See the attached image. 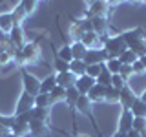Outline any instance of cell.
<instances>
[{"label": "cell", "mask_w": 146, "mask_h": 137, "mask_svg": "<svg viewBox=\"0 0 146 137\" xmlns=\"http://www.w3.org/2000/svg\"><path fill=\"white\" fill-rule=\"evenodd\" d=\"M70 33H71L73 42H80V39H82V35H84V31H82V27H80L79 22H73V26H71Z\"/></svg>", "instance_id": "4dcf8cb0"}, {"label": "cell", "mask_w": 146, "mask_h": 137, "mask_svg": "<svg viewBox=\"0 0 146 137\" xmlns=\"http://www.w3.org/2000/svg\"><path fill=\"white\" fill-rule=\"evenodd\" d=\"M70 71L73 73V75H77V77H82L86 73V64H84V61H77V59H73V61L70 62Z\"/></svg>", "instance_id": "d6986e66"}, {"label": "cell", "mask_w": 146, "mask_h": 137, "mask_svg": "<svg viewBox=\"0 0 146 137\" xmlns=\"http://www.w3.org/2000/svg\"><path fill=\"white\" fill-rule=\"evenodd\" d=\"M126 137H141V132H137V130H133V128H131V130L126 132Z\"/></svg>", "instance_id": "f6af8a7d"}, {"label": "cell", "mask_w": 146, "mask_h": 137, "mask_svg": "<svg viewBox=\"0 0 146 137\" xmlns=\"http://www.w3.org/2000/svg\"><path fill=\"white\" fill-rule=\"evenodd\" d=\"M80 42L86 46V48H93V44L97 42V33L95 31H90V33H84L80 39Z\"/></svg>", "instance_id": "1f68e13d"}, {"label": "cell", "mask_w": 146, "mask_h": 137, "mask_svg": "<svg viewBox=\"0 0 146 137\" xmlns=\"http://www.w3.org/2000/svg\"><path fill=\"white\" fill-rule=\"evenodd\" d=\"M29 134L33 137H46V135H48L46 122L38 121V119H31V121H29Z\"/></svg>", "instance_id": "ba28073f"}, {"label": "cell", "mask_w": 146, "mask_h": 137, "mask_svg": "<svg viewBox=\"0 0 146 137\" xmlns=\"http://www.w3.org/2000/svg\"><path fill=\"white\" fill-rule=\"evenodd\" d=\"M77 82V75H73L71 71H64V73H57V84L62 88H73Z\"/></svg>", "instance_id": "9c48e42d"}, {"label": "cell", "mask_w": 146, "mask_h": 137, "mask_svg": "<svg viewBox=\"0 0 146 137\" xmlns=\"http://www.w3.org/2000/svg\"><path fill=\"white\" fill-rule=\"evenodd\" d=\"M104 91H106V86L99 84V82H95V86L88 91V99L90 100H104Z\"/></svg>", "instance_id": "4fadbf2b"}, {"label": "cell", "mask_w": 146, "mask_h": 137, "mask_svg": "<svg viewBox=\"0 0 146 137\" xmlns=\"http://www.w3.org/2000/svg\"><path fill=\"white\" fill-rule=\"evenodd\" d=\"M135 93L133 91H131L130 88H128V86H124V88L121 90V97H119V102L122 104V108L124 110H130L131 108V104L135 102Z\"/></svg>", "instance_id": "30bf717a"}, {"label": "cell", "mask_w": 146, "mask_h": 137, "mask_svg": "<svg viewBox=\"0 0 146 137\" xmlns=\"http://www.w3.org/2000/svg\"><path fill=\"white\" fill-rule=\"evenodd\" d=\"M2 137H18V135H15V134H11V132H7V134H4Z\"/></svg>", "instance_id": "c3c4849f"}, {"label": "cell", "mask_w": 146, "mask_h": 137, "mask_svg": "<svg viewBox=\"0 0 146 137\" xmlns=\"http://www.w3.org/2000/svg\"><path fill=\"white\" fill-rule=\"evenodd\" d=\"M55 70H57V73H64V71H70V62L62 61V59H55Z\"/></svg>", "instance_id": "f35d334b"}, {"label": "cell", "mask_w": 146, "mask_h": 137, "mask_svg": "<svg viewBox=\"0 0 146 137\" xmlns=\"http://www.w3.org/2000/svg\"><path fill=\"white\" fill-rule=\"evenodd\" d=\"M11 134H15L18 137L29 134V124H24V122H15V124L11 126Z\"/></svg>", "instance_id": "4316f807"}, {"label": "cell", "mask_w": 146, "mask_h": 137, "mask_svg": "<svg viewBox=\"0 0 146 137\" xmlns=\"http://www.w3.org/2000/svg\"><path fill=\"white\" fill-rule=\"evenodd\" d=\"M131 68H133V73H141V71H144V68H143V64H141L139 59H137V61L131 64Z\"/></svg>", "instance_id": "ee69618b"}, {"label": "cell", "mask_w": 146, "mask_h": 137, "mask_svg": "<svg viewBox=\"0 0 146 137\" xmlns=\"http://www.w3.org/2000/svg\"><path fill=\"white\" fill-rule=\"evenodd\" d=\"M48 117H49V110L48 108H33V119L48 122Z\"/></svg>", "instance_id": "d6a6232c"}, {"label": "cell", "mask_w": 146, "mask_h": 137, "mask_svg": "<svg viewBox=\"0 0 146 137\" xmlns=\"http://www.w3.org/2000/svg\"><path fill=\"white\" fill-rule=\"evenodd\" d=\"M131 128L143 134V132L146 130V117H133V122H131Z\"/></svg>", "instance_id": "d590c367"}, {"label": "cell", "mask_w": 146, "mask_h": 137, "mask_svg": "<svg viewBox=\"0 0 146 137\" xmlns=\"http://www.w3.org/2000/svg\"><path fill=\"white\" fill-rule=\"evenodd\" d=\"M70 137H77V135H70Z\"/></svg>", "instance_id": "11a10c76"}, {"label": "cell", "mask_w": 146, "mask_h": 137, "mask_svg": "<svg viewBox=\"0 0 146 137\" xmlns=\"http://www.w3.org/2000/svg\"><path fill=\"white\" fill-rule=\"evenodd\" d=\"M20 49H22V59H24V62H35L36 59H38V46H36V42L24 44Z\"/></svg>", "instance_id": "52a82bcc"}, {"label": "cell", "mask_w": 146, "mask_h": 137, "mask_svg": "<svg viewBox=\"0 0 146 137\" xmlns=\"http://www.w3.org/2000/svg\"><path fill=\"white\" fill-rule=\"evenodd\" d=\"M75 108L79 110L80 113H84V115H90V108H91V100L88 99V95H80L79 100H77Z\"/></svg>", "instance_id": "ac0fdd59"}, {"label": "cell", "mask_w": 146, "mask_h": 137, "mask_svg": "<svg viewBox=\"0 0 146 137\" xmlns=\"http://www.w3.org/2000/svg\"><path fill=\"white\" fill-rule=\"evenodd\" d=\"M11 59H13V55L9 51H0V64H9Z\"/></svg>", "instance_id": "7bdbcfd3"}, {"label": "cell", "mask_w": 146, "mask_h": 137, "mask_svg": "<svg viewBox=\"0 0 146 137\" xmlns=\"http://www.w3.org/2000/svg\"><path fill=\"white\" fill-rule=\"evenodd\" d=\"M49 99H51V102H57V100H66V88H62V86H55V88L49 91Z\"/></svg>", "instance_id": "603a6c76"}, {"label": "cell", "mask_w": 146, "mask_h": 137, "mask_svg": "<svg viewBox=\"0 0 146 137\" xmlns=\"http://www.w3.org/2000/svg\"><path fill=\"white\" fill-rule=\"evenodd\" d=\"M91 24H93V31L97 35L106 33L108 24H106V18H104V17H93V18H91Z\"/></svg>", "instance_id": "e0dca14e"}, {"label": "cell", "mask_w": 146, "mask_h": 137, "mask_svg": "<svg viewBox=\"0 0 146 137\" xmlns=\"http://www.w3.org/2000/svg\"><path fill=\"white\" fill-rule=\"evenodd\" d=\"M95 82H97V80H95L93 77H90V75H86V73H84L82 77H77L75 88L79 90V93H80V95H88V91L95 86Z\"/></svg>", "instance_id": "5b68a950"}, {"label": "cell", "mask_w": 146, "mask_h": 137, "mask_svg": "<svg viewBox=\"0 0 146 137\" xmlns=\"http://www.w3.org/2000/svg\"><path fill=\"white\" fill-rule=\"evenodd\" d=\"M139 61H141V64H143V68L146 70V55H143V57H139Z\"/></svg>", "instance_id": "bcb514c9"}, {"label": "cell", "mask_w": 146, "mask_h": 137, "mask_svg": "<svg viewBox=\"0 0 146 137\" xmlns=\"http://www.w3.org/2000/svg\"><path fill=\"white\" fill-rule=\"evenodd\" d=\"M110 2H119V0H108V4H110Z\"/></svg>", "instance_id": "f5cc1de1"}, {"label": "cell", "mask_w": 146, "mask_h": 137, "mask_svg": "<svg viewBox=\"0 0 146 137\" xmlns=\"http://www.w3.org/2000/svg\"><path fill=\"white\" fill-rule=\"evenodd\" d=\"M130 112L133 113V117H146V102H144L143 99L137 97V99H135V102L131 104Z\"/></svg>", "instance_id": "5bb4252c"}, {"label": "cell", "mask_w": 146, "mask_h": 137, "mask_svg": "<svg viewBox=\"0 0 146 137\" xmlns=\"http://www.w3.org/2000/svg\"><path fill=\"white\" fill-rule=\"evenodd\" d=\"M36 2L38 0H20V7L26 11V15H31L36 7Z\"/></svg>", "instance_id": "836d02e7"}, {"label": "cell", "mask_w": 146, "mask_h": 137, "mask_svg": "<svg viewBox=\"0 0 146 137\" xmlns=\"http://www.w3.org/2000/svg\"><path fill=\"white\" fill-rule=\"evenodd\" d=\"M13 27H15V24H13L11 13H2V15H0V31H4V33H9Z\"/></svg>", "instance_id": "2e32d148"}, {"label": "cell", "mask_w": 146, "mask_h": 137, "mask_svg": "<svg viewBox=\"0 0 146 137\" xmlns=\"http://www.w3.org/2000/svg\"><path fill=\"white\" fill-rule=\"evenodd\" d=\"M79 97H80V93H79V90L73 86V88H68L66 90V102L70 104V106L73 108L77 104V100H79Z\"/></svg>", "instance_id": "d4e9b609"}, {"label": "cell", "mask_w": 146, "mask_h": 137, "mask_svg": "<svg viewBox=\"0 0 146 137\" xmlns=\"http://www.w3.org/2000/svg\"><path fill=\"white\" fill-rule=\"evenodd\" d=\"M131 122H133V113L130 110H124L121 115V121H119V130L126 134L128 130H131Z\"/></svg>", "instance_id": "7c38bea8"}, {"label": "cell", "mask_w": 146, "mask_h": 137, "mask_svg": "<svg viewBox=\"0 0 146 137\" xmlns=\"http://www.w3.org/2000/svg\"><path fill=\"white\" fill-rule=\"evenodd\" d=\"M141 137H146V130H144V132H143V134H141Z\"/></svg>", "instance_id": "816d5d0a"}, {"label": "cell", "mask_w": 146, "mask_h": 137, "mask_svg": "<svg viewBox=\"0 0 146 137\" xmlns=\"http://www.w3.org/2000/svg\"><path fill=\"white\" fill-rule=\"evenodd\" d=\"M79 137H88V135H79Z\"/></svg>", "instance_id": "db71d44e"}, {"label": "cell", "mask_w": 146, "mask_h": 137, "mask_svg": "<svg viewBox=\"0 0 146 137\" xmlns=\"http://www.w3.org/2000/svg\"><path fill=\"white\" fill-rule=\"evenodd\" d=\"M86 51H88V48H86L82 42H73L71 44V55H73V59H77V61H82Z\"/></svg>", "instance_id": "ffe728a7"}, {"label": "cell", "mask_w": 146, "mask_h": 137, "mask_svg": "<svg viewBox=\"0 0 146 137\" xmlns=\"http://www.w3.org/2000/svg\"><path fill=\"white\" fill-rule=\"evenodd\" d=\"M106 68H108V71L111 73V75H115V73H119L121 71V68H122V62L119 61V59H108L106 62Z\"/></svg>", "instance_id": "484cf974"}, {"label": "cell", "mask_w": 146, "mask_h": 137, "mask_svg": "<svg viewBox=\"0 0 146 137\" xmlns=\"http://www.w3.org/2000/svg\"><path fill=\"white\" fill-rule=\"evenodd\" d=\"M9 40H11V44L18 49L24 46V31H22V26H15L9 31Z\"/></svg>", "instance_id": "8fae6325"}, {"label": "cell", "mask_w": 146, "mask_h": 137, "mask_svg": "<svg viewBox=\"0 0 146 137\" xmlns=\"http://www.w3.org/2000/svg\"><path fill=\"white\" fill-rule=\"evenodd\" d=\"M137 59H139V57H137L131 49H126V51H122L121 55H119V61H121L122 64H133Z\"/></svg>", "instance_id": "83f0119b"}, {"label": "cell", "mask_w": 146, "mask_h": 137, "mask_svg": "<svg viewBox=\"0 0 146 137\" xmlns=\"http://www.w3.org/2000/svg\"><path fill=\"white\" fill-rule=\"evenodd\" d=\"M143 2H146V0H143Z\"/></svg>", "instance_id": "9f6ffc18"}, {"label": "cell", "mask_w": 146, "mask_h": 137, "mask_svg": "<svg viewBox=\"0 0 146 137\" xmlns=\"http://www.w3.org/2000/svg\"><path fill=\"white\" fill-rule=\"evenodd\" d=\"M108 0H97V2H93L90 6V9H88V18H93V17H104L106 15V11H108Z\"/></svg>", "instance_id": "8992f818"}, {"label": "cell", "mask_w": 146, "mask_h": 137, "mask_svg": "<svg viewBox=\"0 0 146 137\" xmlns=\"http://www.w3.org/2000/svg\"><path fill=\"white\" fill-rule=\"evenodd\" d=\"M4 134H7V128H4L2 124H0V137H2Z\"/></svg>", "instance_id": "7dc6e473"}, {"label": "cell", "mask_w": 146, "mask_h": 137, "mask_svg": "<svg viewBox=\"0 0 146 137\" xmlns=\"http://www.w3.org/2000/svg\"><path fill=\"white\" fill-rule=\"evenodd\" d=\"M11 17H13V24H15V26H20L22 20L26 18V11H24L20 6H17L15 11H11Z\"/></svg>", "instance_id": "f1b7e54d"}, {"label": "cell", "mask_w": 146, "mask_h": 137, "mask_svg": "<svg viewBox=\"0 0 146 137\" xmlns=\"http://www.w3.org/2000/svg\"><path fill=\"white\" fill-rule=\"evenodd\" d=\"M31 119H33V110H29V112H24V113H18V115H15V122H24V124H29Z\"/></svg>", "instance_id": "74e56055"}, {"label": "cell", "mask_w": 146, "mask_h": 137, "mask_svg": "<svg viewBox=\"0 0 146 137\" xmlns=\"http://www.w3.org/2000/svg\"><path fill=\"white\" fill-rule=\"evenodd\" d=\"M55 86H57V77H53V75L46 77V79L40 82V93H49Z\"/></svg>", "instance_id": "44dd1931"}, {"label": "cell", "mask_w": 146, "mask_h": 137, "mask_svg": "<svg viewBox=\"0 0 146 137\" xmlns=\"http://www.w3.org/2000/svg\"><path fill=\"white\" fill-rule=\"evenodd\" d=\"M119 97H121V90L113 88V86H106V91H104V100H110V102H119Z\"/></svg>", "instance_id": "cb8c5ba5"}, {"label": "cell", "mask_w": 146, "mask_h": 137, "mask_svg": "<svg viewBox=\"0 0 146 137\" xmlns=\"http://www.w3.org/2000/svg\"><path fill=\"white\" fill-rule=\"evenodd\" d=\"M58 59H62V61H66V62H71L73 61L71 46H62V48L58 49Z\"/></svg>", "instance_id": "e575fe53"}, {"label": "cell", "mask_w": 146, "mask_h": 137, "mask_svg": "<svg viewBox=\"0 0 146 137\" xmlns=\"http://www.w3.org/2000/svg\"><path fill=\"white\" fill-rule=\"evenodd\" d=\"M111 86H113V88H117V90H122L126 86V80L122 79L119 73H115V75H111Z\"/></svg>", "instance_id": "ab89813d"}, {"label": "cell", "mask_w": 146, "mask_h": 137, "mask_svg": "<svg viewBox=\"0 0 146 137\" xmlns=\"http://www.w3.org/2000/svg\"><path fill=\"white\" fill-rule=\"evenodd\" d=\"M128 49V44L126 40L122 39V35H117V37H110L108 42L104 44V51L108 53V59H119V55L122 51Z\"/></svg>", "instance_id": "6da1fadb"}, {"label": "cell", "mask_w": 146, "mask_h": 137, "mask_svg": "<svg viewBox=\"0 0 146 137\" xmlns=\"http://www.w3.org/2000/svg\"><path fill=\"white\" fill-rule=\"evenodd\" d=\"M79 24H80V27H82V31H84V33H90V31H93L91 18H86V20H79Z\"/></svg>", "instance_id": "b9f144b4"}, {"label": "cell", "mask_w": 146, "mask_h": 137, "mask_svg": "<svg viewBox=\"0 0 146 137\" xmlns=\"http://www.w3.org/2000/svg\"><path fill=\"white\" fill-rule=\"evenodd\" d=\"M119 75H121L124 80L130 79V77L133 75V68H131V64H122V68H121V71H119Z\"/></svg>", "instance_id": "60d3db41"}, {"label": "cell", "mask_w": 146, "mask_h": 137, "mask_svg": "<svg viewBox=\"0 0 146 137\" xmlns=\"http://www.w3.org/2000/svg\"><path fill=\"white\" fill-rule=\"evenodd\" d=\"M99 82V84H102V86H111V73L108 71V68H106V64H102V70H100L99 73V77L95 79Z\"/></svg>", "instance_id": "7402d4cb"}, {"label": "cell", "mask_w": 146, "mask_h": 137, "mask_svg": "<svg viewBox=\"0 0 146 137\" xmlns=\"http://www.w3.org/2000/svg\"><path fill=\"white\" fill-rule=\"evenodd\" d=\"M51 102L49 93H38L35 97V108H48V104Z\"/></svg>", "instance_id": "f546056e"}, {"label": "cell", "mask_w": 146, "mask_h": 137, "mask_svg": "<svg viewBox=\"0 0 146 137\" xmlns=\"http://www.w3.org/2000/svg\"><path fill=\"white\" fill-rule=\"evenodd\" d=\"M22 79H24V91H27L29 95L36 97V95L40 93V82H38V79H35L33 75H29V73L24 71V70H22Z\"/></svg>", "instance_id": "3957f363"}, {"label": "cell", "mask_w": 146, "mask_h": 137, "mask_svg": "<svg viewBox=\"0 0 146 137\" xmlns=\"http://www.w3.org/2000/svg\"><path fill=\"white\" fill-rule=\"evenodd\" d=\"M104 64V62H102ZM102 64H90V66H86V75L93 77V79H97L100 70H102Z\"/></svg>", "instance_id": "8d00e7d4"}, {"label": "cell", "mask_w": 146, "mask_h": 137, "mask_svg": "<svg viewBox=\"0 0 146 137\" xmlns=\"http://www.w3.org/2000/svg\"><path fill=\"white\" fill-rule=\"evenodd\" d=\"M84 2L88 4V6H91V4H93V2H97V0H84Z\"/></svg>", "instance_id": "681fc988"}, {"label": "cell", "mask_w": 146, "mask_h": 137, "mask_svg": "<svg viewBox=\"0 0 146 137\" xmlns=\"http://www.w3.org/2000/svg\"><path fill=\"white\" fill-rule=\"evenodd\" d=\"M35 108V97L33 95H29L27 91L20 95V99H18L17 102V115L18 113H24V112H29V110Z\"/></svg>", "instance_id": "277c9868"}, {"label": "cell", "mask_w": 146, "mask_h": 137, "mask_svg": "<svg viewBox=\"0 0 146 137\" xmlns=\"http://www.w3.org/2000/svg\"><path fill=\"white\" fill-rule=\"evenodd\" d=\"M122 39H124L126 44L130 46V44L137 42V40H143L144 35H143V29H141V27H137V29H133V31H126V33H122Z\"/></svg>", "instance_id": "9a60e30c"}, {"label": "cell", "mask_w": 146, "mask_h": 137, "mask_svg": "<svg viewBox=\"0 0 146 137\" xmlns=\"http://www.w3.org/2000/svg\"><path fill=\"white\" fill-rule=\"evenodd\" d=\"M84 64L90 66V64H102L108 61V53L104 49H93V48H88V51L84 55Z\"/></svg>", "instance_id": "7a4b0ae2"}, {"label": "cell", "mask_w": 146, "mask_h": 137, "mask_svg": "<svg viewBox=\"0 0 146 137\" xmlns=\"http://www.w3.org/2000/svg\"><path fill=\"white\" fill-rule=\"evenodd\" d=\"M141 99H143V100H144V102H146V93H144V95H143V97H141Z\"/></svg>", "instance_id": "f907efd6"}]
</instances>
